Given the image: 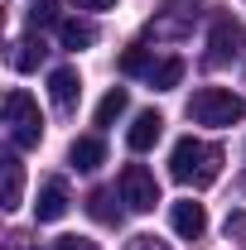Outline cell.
I'll return each instance as SVG.
<instances>
[{"instance_id": "cell-6", "label": "cell", "mask_w": 246, "mask_h": 250, "mask_svg": "<svg viewBox=\"0 0 246 250\" xmlns=\"http://www.w3.org/2000/svg\"><path fill=\"white\" fill-rule=\"evenodd\" d=\"M159 135H164V116H159V111H140V116L130 121V130H125V145H130L135 154H145V149L159 145Z\"/></svg>"}, {"instance_id": "cell-7", "label": "cell", "mask_w": 246, "mask_h": 250, "mask_svg": "<svg viewBox=\"0 0 246 250\" xmlns=\"http://www.w3.org/2000/svg\"><path fill=\"white\" fill-rule=\"evenodd\" d=\"M49 96H53V106L68 116V111L77 106V96H82V77H77V67H53V72H49Z\"/></svg>"}, {"instance_id": "cell-14", "label": "cell", "mask_w": 246, "mask_h": 250, "mask_svg": "<svg viewBox=\"0 0 246 250\" xmlns=\"http://www.w3.org/2000/svg\"><path fill=\"white\" fill-rule=\"evenodd\" d=\"M179 77H184V58H159L145 82H150L154 92H169V87H179Z\"/></svg>"}, {"instance_id": "cell-13", "label": "cell", "mask_w": 246, "mask_h": 250, "mask_svg": "<svg viewBox=\"0 0 246 250\" xmlns=\"http://www.w3.org/2000/svg\"><path fill=\"white\" fill-rule=\"evenodd\" d=\"M44 53H49V48H44V39H20V43H15V53H10V67H15V72H34V67L44 62Z\"/></svg>"}, {"instance_id": "cell-9", "label": "cell", "mask_w": 246, "mask_h": 250, "mask_svg": "<svg viewBox=\"0 0 246 250\" xmlns=\"http://www.w3.org/2000/svg\"><path fill=\"white\" fill-rule=\"evenodd\" d=\"M68 183L63 178H49V183L39 188V202H34V217L39 221H58V217H68Z\"/></svg>"}, {"instance_id": "cell-5", "label": "cell", "mask_w": 246, "mask_h": 250, "mask_svg": "<svg viewBox=\"0 0 246 250\" xmlns=\"http://www.w3.org/2000/svg\"><path fill=\"white\" fill-rule=\"evenodd\" d=\"M246 48V29L237 15H217L213 20V34H208V62H232L242 58Z\"/></svg>"}, {"instance_id": "cell-10", "label": "cell", "mask_w": 246, "mask_h": 250, "mask_svg": "<svg viewBox=\"0 0 246 250\" xmlns=\"http://www.w3.org/2000/svg\"><path fill=\"white\" fill-rule=\"evenodd\" d=\"M20 197H25V168H20V159H15V154H5V159H0V207L15 212Z\"/></svg>"}, {"instance_id": "cell-17", "label": "cell", "mask_w": 246, "mask_h": 250, "mask_svg": "<svg viewBox=\"0 0 246 250\" xmlns=\"http://www.w3.org/2000/svg\"><path fill=\"white\" fill-rule=\"evenodd\" d=\"M150 53H145V48H125L121 53V72H130V77H150Z\"/></svg>"}, {"instance_id": "cell-2", "label": "cell", "mask_w": 246, "mask_h": 250, "mask_svg": "<svg viewBox=\"0 0 246 250\" xmlns=\"http://www.w3.org/2000/svg\"><path fill=\"white\" fill-rule=\"evenodd\" d=\"M246 116V101L237 92H227V87H203V92H193V101H188V121L198 125H242Z\"/></svg>"}, {"instance_id": "cell-12", "label": "cell", "mask_w": 246, "mask_h": 250, "mask_svg": "<svg viewBox=\"0 0 246 250\" xmlns=\"http://www.w3.org/2000/svg\"><path fill=\"white\" fill-rule=\"evenodd\" d=\"M87 217L101 221V226H121V207H116V192L111 188H97V192H87Z\"/></svg>"}, {"instance_id": "cell-8", "label": "cell", "mask_w": 246, "mask_h": 250, "mask_svg": "<svg viewBox=\"0 0 246 250\" xmlns=\"http://www.w3.org/2000/svg\"><path fill=\"white\" fill-rule=\"evenodd\" d=\"M169 221H174V231L184 236V241H203V231H208V212H203V202H174V212H169Z\"/></svg>"}, {"instance_id": "cell-1", "label": "cell", "mask_w": 246, "mask_h": 250, "mask_svg": "<svg viewBox=\"0 0 246 250\" xmlns=\"http://www.w3.org/2000/svg\"><path fill=\"white\" fill-rule=\"evenodd\" d=\"M169 173H174V183H184V188H208L222 173V149L208 145V140L184 135L174 145V154H169Z\"/></svg>"}, {"instance_id": "cell-3", "label": "cell", "mask_w": 246, "mask_h": 250, "mask_svg": "<svg viewBox=\"0 0 246 250\" xmlns=\"http://www.w3.org/2000/svg\"><path fill=\"white\" fill-rule=\"evenodd\" d=\"M5 125H10V145L15 149H39V140H44V116H39V106H34L29 92H5Z\"/></svg>"}, {"instance_id": "cell-4", "label": "cell", "mask_w": 246, "mask_h": 250, "mask_svg": "<svg viewBox=\"0 0 246 250\" xmlns=\"http://www.w3.org/2000/svg\"><path fill=\"white\" fill-rule=\"evenodd\" d=\"M121 202L130 212H154V202H159V183H154V173L145 164H125L121 168Z\"/></svg>"}, {"instance_id": "cell-18", "label": "cell", "mask_w": 246, "mask_h": 250, "mask_svg": "<svg viewBox=\"0 0 246 250\" xmlns=\"http://www.w3.org/2000/svg\"><path fill=\"white\" fill-rule=\"evenodd\" d=\"M29 24H34V29L63 24V20H58V0H34V10H29Z\"/></svg>"}, {"instance_id": "cell-19", "label": "cell", "mask_w": 246, "mask_h": 250, "mask_svg": "<svg viewBox=\"0 0 246 250\" xmlns=\"http://www.w3.org/2000/svg\"><path fill=\"white\" fill-rule=\"evenodd\" d=\"M53 250H97V241H87V236H63V241H53Z\"/></svg>"}, {"instance_id": "cell-15", "label": "cell", "mask_w": 246, "mask_h": 250, "mask_svg": "<svg viewBox=\"0 0 246 250\" xmlns=\"http://www.w3.org/2000/svg\"><path fill=\"white\" fill-rule=\"evenodd\" d=\"M125 106H130V92H125V87H111V92L97 101V125L121 121V116H125Z\"/></svg>"}, {"instance_id": "cell-16", "label": "cell", "mask_w": 246, "mask_h": 250, "mask_svg": "<svg viewBox=\"0 0 246 250\" xmlns=\"http://www.w3.org/2000/svg\"><path fill=\"white\" fill-rule=\"evenodd\" d=\"M58 34H63V48H92L97 43V29L87 24V20H63Z\"/></svg>"}, {"instance_id": "cell-21", "label": "cell", "mask_w": 246, "mask_h": 250, "mask_svg": "<svg viewBox=\"0 0 246 250\" xmlns=\"http://www.w3.org/2000/svg\"><path fill=\"white\" fill-rule=\"evenodd\" d=\"M130 250H169V246H164V241H154V236H135Z\"/></svg>"}, {"instance_id": "cell-22", "label": "cell", "mask_w": 246, "mask_h": 250, "mask_svg": "<svg viewBox=\"0 0 246 250\" xmlns=\"http://www.w3.org/2000/svg\"><path fill=\"white\" fill-rule=\"evenodd\" d=\"M73 5H77V10H92V15H97V10H111L116 0H73Z\"/></svg>"}, {"instance_id": "cell-20", "label": "cell", "mask_w": 246, "mask_h": 250, "mask_svg": "<svg viewBox=\"0 0 246 250\" xmlns=\"http://www.w3.org/2000/svg\"><path fill=\"white\" fill-rule=\"evenodd\" d=\"M227 236H246V212H227Z\"/></svg>"}, {"instance_id": "cell-11", "label": "cell", "mask_w": 246, "mask_h": 250, "mask_svg": "<svg viewBox=\"0 0 246 250\" xmlns=\"http://www.w3.org/2000/svg\"><path fill=\"white\" fill-rule=\"evenodd\" d=\"M68 164H73V168H82V173L101 168V164H106V145H101V135H82V140H73Z\"/></svg>"}]
</instances>
